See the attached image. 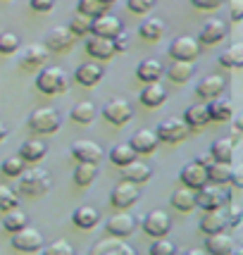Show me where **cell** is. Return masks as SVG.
<instances>
[{
    "mask_svg": "<svg viewBox=\"0 0 243 255\" xmlns=\"http://www.w3.org/2000/svg\"><path fill=\"white\" fill-rule=\"evenodd\" d=\"M53 186V179H50V172H45L41 167H33V169H24L19 174V193L22 196H29V198H38V196H45Z\"/></svg>",
    "mask_w": 243,
    "mask_h": 255,
    "instance_id": "1",
    "label": "cell"
},
{
    "mask_svg": "<svg viewBox=\"0 0 243 255\" xmlns=\"http://www.w3.org/2000/svg\"><path fill=\"white\" fill-rule=\"evenodd\" d=\"M36 89L41 93H45V96L65 93L69 89V77H67L65 69H60V67H45L36 77Z\"/></svg>",
    "mask_w": 243,
    "mask_h": 255,
    "instance_id": "2",
    "label": "cell"
},
{
    "mask_svg": "<svg viewBox=\"0 0 243 255\" xmlns=\"http://www.w3.org/2000/svg\"><path fill=\"white\" fill-rule=\"evenodd\" d=\"M232 203V193L224 189V184L208 181L203 189H198V208L200 210H222Z\"/></svg>",
    "mask_w": 243,
    "mask_h": 255,
    "instance_id": "3",
    "label": "cell"
},
{
    "mask_svg": "<svg viewBox=\"0 0 243 255\" xmlns=\"http://www.w3.org/2000/svg\"><path fill=\"white\" fill-rule=\"evenodd\" d=\"M157 136H160V141H165V143H179V141H184L191 131V127L184 117H167L162 122L157 124Z\"/></svg>",
    "mask_w": 243,
    "mask_h": 255,
    "instance_id": "4",
    "label": "cell"
},
{
    "mask_svg": "<svg viewBox=\"0 0 243 255\" xmlns=\"http://www.w3.org/2000/svg\"><path fill=\"white\" fill-rule=\"evenodd\" d=\"M29 127L36 133H53L60 129V112L55 108H38L29 115Z\"/></svg>",
    "mask_w": 243,
    "mask_h": 255,
    "instance_id": "5",
    "label": "cell"
},
{
    "mask_svg": "<svg viewBox=\"0 0 243 255\" xmlns=\"http://www.w3.org/2000/svg\"><path fill=\"white\" fill-rule=\"evenodd\" d=\"M12 248L22 251V253H38V251H43V234L26 224L24 229L12 234Z\"/></svg>",
    "mask_w": 243,
    "mask_h": 255,
    "instance_id": "6",
    "label": "cell"
},
{
    "mask_svg": "<svg viewBox=\"0 0 243 255\" xmlns=\"http://www.w3.org/2000/svg\"><path fill=\"white\" fill-rule=\"evenodd\" d=\"M141 227H143V232L148 234V236L162 239V236H167L169 229H172V217H169L165 210H150L148 215H143Z\"/></svg>",
    "mask_w": 243,
    "mask_h": 255,
    "instance_id": "7",
    "label": "cell"
},
{
    "mask_svg": "<svg viewBox=\"0 0 243 255\" xmlns=\"http://www.w3.org/2000/svg\"><path fill=\"white\" fill-rule=\"evenodd\" d=\"M179 179H181V184L188 186V189H203L210 179H208V165L203 162V160H193V162H188V165L181 167V172H179Z\"/></svg>",
    "mask_w": 243,
    "mask_h": 255,
    "instance_id": "8",
    "label": "cell"
},
{
    "mask_svg": "<svg viewBox=\"0 0 243 255\" xmlns=\"http://www.w3.org/2000/svg\"><path fill=\"white\" fill-rule=\"evenodd\" d=\"M138 196H141L138 184H133V181H129V179H124V181H120V184L112 189L110 203L117 208V210H124V208H131L133 203L138 200Z\"/></svg>",
    "mask_w": 243,
    "mask_h": 255,
    "instance_id": "9",
    "label": "cell"
},
{
    "mask_svg": "<svg viewBox=\"0 0 243 255\" xmlns=\"http://www.w3.org/2000/svg\"><path fill=\"white\" fill-rule=\"evenodd\" d=\"M169 55L172 60H196L200 55V41L193 36H177L169 43Z\"/></svg>",
    "mask_w": 243,
    "mask_h": 255,
    "instance_id": "10",
    "label": "cell"
},
{
    "mask_svg": "<svg viewBox=\"0 0 243 255\" xmlns=\"http://www.w3.org/2000/svg\"><path fill=\"white\" fill-rule=\"evenodd\" d=\"M131 115H133L131 105H129V100H124V98H115L110 103H105V108H103V117L110 124H117V127L129 122Z\"/></svg>",
    "mask_w": 243,
    "mask_h": 255,
    "instance_id": "11",
    "label": "cell"
},
{
    "mask_svg": "<svg viewBox=\"0 0 243 255\" xmlns=\"http://www.w3.org/2000/svg\"><path fill=\"white\" fill-rule=\"evenodd\" d=\"M86 53L96 60H110L117 50H115V38L108 36H98V33H91V38L86 41Z\"/></svg>",
    "mask_w": 243,
    "mask_h": 255,
    "instance_id": "12",
    "label": "cell"
},
{
    "mask_svg": "<svg viewBox=\"0 0 243 255\" xmlns=\"http://www.w3.org/2000/svg\"><path fill=\"white\" fill-rule=\"evenodd\" d=\"M74 43V33L69 26H55L53 31H48L45 36V45H48V50H53V53H65L69 50Z\"/></svg>",
    "mask_w": 243,
    "mask_h": 255,
    "instance_id": "13",
    "label": "cell"
},
{
    "mask_svg": "<svg viewBox=\"0 0 243 255\" xmlns=\"http://www.w3.org/2000/svg\"><path fill=\"white\" fill-rule=\"evenodd\" d=\"M224 36H227V24H224V19L212 17V19H208V22L203 24V29H200V33H198V41L203 45H215V43H220V41H224Z\"/></svg>",
    "mask_w": 243,
    "mask_h": 255,
    "instance_id": "14",
    "label": "cell"
},
{
    "mask_svg": "<svg viewBox=\"0 0 243 255\" xmlns=\"http://www.w3.org/2000/svg\"><path fill=\"white\" fill-rule=\"evenodd\" d=\"M93 255H133V248L129 244H124L120 236L112 239H100L96 246H91Z\"/></svg>",
    "mask_w": 243,
    "mask_h": 255,
    "instance_id": "15",
    "label": "cell"
},
{
    "mask_svg": "<svg viewBox=\"0 0 243 255\" xmlns=\"http://www.w3.org/2000/svg\"><path fill=\"white\" fill-rule=\"evenodd\" d=\"M122 31H124V29H122V19L115 17V14H110V12H105V14H100V17H93V29H91V33L115 38V36Z\"/></svg>",
    "mask_w": 243,
    "mask_h": 255,
    "instance_id": "16",
    "label": "cell"
},
{
    "mask_svg": "<svg viewBox=\"0 0 243 255\" xmlns=\"http://www.w3.org/2000/svg\"><path fill=\"white\" fill-rule=\"evenodd\" d=\"M224 86H227L224 77H220V74H210V77H203L198 81L196 93H198L203 100H212V98H220L222 93H224Z\"/></svg>",
    "mask_w": 243,
    "mask_h": 255,
    "instance_id": "17",
    "label": "cell"
},
{
    "mask_svg": "<svg viewBox=\"0 0 243 255\" xmlns=\"http://www.w3.org/2000/svg\"><path fill=\"white\" fill-rule=\"evenodd\" d=\"M105 229H108L110 236L124 239V236H131V232L136 229V220H133L131 215H126V212H120V215H112L110 220H108Z\"/></svg>",
    "mask_w": 243,
    "mask_h": 255,
    "instance_id": "18",
    "label": "cell"
},
{
    "mask_svg": "<svg viewBox=\"0 0 243 255\" xmlns=\"http://www.w3.org/2000/svg\"><path fill=\"white\" fill-rule=\"evenodd\" d=\"M72 155L77 157L79 162H96L98 165L103 160V148L96 141H77L72 145Z\"/></svg>",
    "mask_w": 243,
    "mask_h": 255,
    "instance_id": "19",
    "label": "cell"
},
{
    "mask_svg": "<svg viewBox=\"0 0 243 255\" xmlns=\"http://www.w3.org/2000/svg\"><path fill=\"white\" fill-rule=\"evenodd\" d=\"M48 55H50V50H48V45L45 43H31V45H26V48H24L22 65L26 67V69H36V67L45 65Z\"/></svg>",
    "mask_w": 243,
    "mask_h": 255,
    "instance_id": "20",
    "label": "cell"
},
{
    "mask_svg": "<svg viewBox=\"0 0 243 255\" xmlns=\"http://www.w3.org/2000/svg\"><path fill=\"white\" fill-rule=\"evenodd\" d=\"M162 74H165V67H162L160 60H155V57H148V60H143L141 65L136 67V77H138V81H143V84L160 81Z\"/></svg>",
    "mask_w": 243,
    "mask_h": 255,
    "instance_id": "21",
    "label": "cell"
},
{
    "mask_svg": "<svg viewBox=\"0 0 243 255\" xmlns=\"http://www.w3.org/2000/svg\"><path fill=\"white\" fill-rule=\"evenodd\" d=\"M200 232L203 234H217V232H224V227H227V215L220 210H203V217H200Z\"/></svg>",
    "mask_w": 243,
    "mask_h": 255,
    "instance_id": "22",
    "label": "cell"
},
{
    "mask_svg": "<svg viewBox=\"0 0 243 255\" xmlns=\"http://www.w3.org/2000/svg\"><path fill=\"white\" fill-rule=\"evenodd\" d=\"M160 143V136L153 129H138V131L131 136V145L136 153H153Z\"/></svg>",
    "mask_w": 243,
    "mask_h": 255,
    "instance_id": "23",
    "label": "cell"
},
{
    "mask_svg": "<svg viewBox=\"0 0 243 255\" xmlns=\"http://www.w3.org/2000/svg\"><path fill=\"white\" fill-rule=\"evenodd\" d=\"M184 120L188 122V127H191V129H203L205 124H210L212 117H210V110H208V103H196V105L186 108V112H184Z\"/></svg>",
    "mask_w": 243,
    "mask_h": 255,
    "instance_id": "24",
    "label": "cell"
},
{
    "mask_svg": "<svg viewBox=\"0 0 243 255\" xmlns=\"http://www.w3.org/2000/svg\"><path fill=\"white\" fill-rule=\"evenodd\" d=\"M205 248H208L212 255H229L236 251V241H234V236H229V234L217 232V234H210Z\"/></svg>",
    "mask_w": 243,
    "mask_h": 255,
    "instance_id": "25",
    "label": "cell"
},
{
    "mask_svg": "<svg viewBox=\"0 0 243 255\" xmlns=\"http://www.w3.org/2000/svg\"><path fill=\"white\" fill-rule=\"evenodd\" d=\"M172 205L177 208L179 212H188L198 205V191L188 189V186H181L172 193Z\"/></svg>",
    "mask_w": 243,
    "mask_h": 255,
    "instance_id": "26",
    "label": "cell"
},
{
    "mask_svg": "<svg viewBox=\"0 0 243 255\" xmlns=\"http://www.w3.org/2000/svg\"><path fill=\"white\" fill-rule=\"evenodd\" d=\"M103 67L96 65V62H86V65H79L77 72H74V79H77L81 86H96L100 79H103Z\"/></svg>",
    "mask_w": 243,
    "mask_h": 255,
    "instance_id": "27",
    "label": "cell"
},
{
    "mask_svg": "<svg viewBox=\"0 0 243 255\" xmlns=\"http://www.w3.org/2000/svg\"><path fill=\"white\" fill-rule=\"evenodd\" d=\"M165 100H167V91H165V86L157 84V81L145 84V89L141 91V103H143L145 108H160Z\"/></svg>",
    "mask_w": 243,
    "mask_h": 255,
    "instance_id": "28",
    "label": "cell"
},
{
    "mask_svg": "<svg viewBox=\"0 0 243 255\" xmlns=\"http://www.w3.org/2000/svg\"><path fill=\"white\" fill-rule=\"evenodd\" d=\"M72 222L77 224L79 229H93L96 224L100 222V212L93 208V205H81L74 210L72 215Z\"/></svg>",
    "mask_w": 243,
    "mask_h": 255,
    "instance_id": "29",
    "label": "cell"
},
{
    "mask_svg": "<svg viewBox=\"0 0 243 255\" xmlns=\"http://www.w3.org/2000/svg\"><path fill=\"white\" fill-rule=\"evenodd\" d=\"M232 162H220V160L208 162V179L212 184H232Z\"/></svg>",
    "mask_w": 243,
    "mask_h": 255,
    "instance_id": "30",
    "label": "cell"
},
{
    "mask_svg": "<svg viewBox=\"0 0 243 255\" xmlns=\"http://www.w3.org/2000/svg\"><path fill=\"white\" fill-rule=\"evenodd\" d=\"M208 110H210L212 122H229L234 117V105L227 98H212L208 103Z\"/></svg>",
    "mask_w": 243,
    "mask_h": 255,
    "instance_id": "31",
    "label": "cell"
},
{
    "mask_svg": "<svg viewBox=\"0 0 243 255\" xmlns=\"http://www.w3.org/2000/svg\"><path fill=\"white\" fill-rule=\"evenodd\" d=\"M122 169H124V179H129L133 184H145L150 179V174H153L150 165H145L141 160H133V162H129L126 167H122Z\"/></svg>",
    "mask_w": 243,
    "mask_h": 255,
    "instance_id": "32",
    "label": "cell"
},
{
    "mask_svg": "<svg viewBox=\"0 0 243 255\" xmlns=\"http://www.w3.org/2000/svg\"><path fill=\"white\" fill-rule=\"evenodd\" d=\"M193 72H196V65L191 60H174L169 65V69H167V77L172 81H177V84H184V81L193 77Z\"/></svg>",
    "mask_w": 243,
    "mask_h": 255,
    "instance_id": "33",
    "label": "cell"
},
{
    "mask_svg": "<svg viewBox=\"0 0 243 255\" xmlns=\"http://www.w3.org/2000/svg\"><path fill=\"white\" fill-rule=\"evenodd\" d=\"M138 33H141V38H145V41H160L165 36V22L160 17H148L138 26Z\"/></svg>",
    "mask_w": 243,
    "mask_h": 255,
    "instance_id": "34",
    "label": "cell"
},
{
    "mask_svg": "<svg viewBox=\"0 0 243 255\" xmlns=\"http://www.w3.org/2000/svg\"><path fill=\"white\" fill-rule=\"evenodd\" d=\"M45 153H48V145H45V141H38V138L24 141L22 148H19V155H22L26 162H36V160H43Z\"/></svg>",
    "mask_w": 243,
    "mask_h": 255,
    "instance_id": "35",
    "label": "cell"
},
{
    "mask_svg": "<svg viewBox=\"0 0 243 255\" xmlns=\"http://www.w3.org/2000/svg\"><path fill=\"white\" fill-rule=\"evenodd\" d=\"M210 157L220 162H232L234 160V138H217L210 145Z\"/></svg>",
    "mask_w": 243,
    "mask_h": 255,
    "instance_id": "36",
    "label": "cell"
},
{
    "mask_svg": "<svg viewBox=\"0 0 243 255\" xmlns=\"http://www.w3.org/2000/svg\"><path fill=\"white\" fill-rule=\"evenodd\" d=\"M98 177V165L96 162H79L74 169V184L77 186H91Z\"/></svg>",
    "mask_w": 243,
    "mask_h": 255,
    "instance_id": "37",
    "label": "cell"
},
{
    "mask_svg": "<svg viewBox=\"0 0 243 255\" xmlns=\"http://www.w3.org/2000/svg\"><path fill=\"white\" fill-rule=\"evenodd\" d=\"M136 150H133V145L131 143H120V145H115L110 150V160H112V165H117V167H126L129 162H133L136 160Z\"/></svg>",
    "mask_w": 243,
    "mask_h": 255,
    "instance_id": "38",
    "label": "cell"
},
{
    "mask_svg": "<svg viewBox=\"0 0 243 255\" xmlns=\"http://www.w3.org/2000/svg\"><path fill=\"white\" fill-rule=\"evenodd\" d=\"M26 222H29V217H26V212H22L19 208H12V210L5 212V217H2V227H5V232H19V229H24L26 227Z\"/></svg>",
    "mask_w": 243,
    "mask_h": 255,
    "instance_id": "39",
    "label": "cell"
},
{
    "mask_svg": "<svg viewBox=\"0 0 243 255\" xmlns=\"http://www.w3.org/2000/svg\"><path fill=\"white\" fill-rule=\"evenodd\" d=\"M220 65L229 67V69H239V67H243V43L229 45V48L220 55Z\"/></svg>",
    "mask_w": 243,
    "mask_h": 255,
    "instance_id": "40",
    "label": "cell"
},
{
    "mask_svg": "<svg viewBox=\"0 0 243 255\" xmlns=\"http://www.w3.org/2000/svg\"><path fill=\"white\" fill-rule=\"evenodd\" d=\"M72 120L79 124H91L93 120H96V105L91 103V100H81V103H77L74 108H72Z\"/></svg>",
    "mask_w": 243,
    "mask_h": 255,
    "instance_id": "41",
    "label": "cell"
},
{
    "mask_svg": "<svg viewBox=\"0 0 243 255\" xmlns=\"http://www.w3.org/2000/svg\"><path fill=\"white\" fill-rule=\"evenodd\" d=\"M69 29H72L74 36H89L91 29H93V17L86 14V12H77L69 22Z\"/></svg>",
    "mask_w": 243,
    "mask_h": 255,
    "instance_id": "42",
    "label": "cell"
},
{
    "mask_svg": "<svg viewBox=\"0 0 243 255\" xmlns=\"http://www.w3.org/2000/svg\"><path fill=\"white\" fill-rule=\"evenodd\" d=\"M24 160L22 155H12V157H7V160H2V165H0V169H2V174L5 177H19L24 172Z\"/></svg>",
    "mask_w": 243,
    "mask_h": 255,
    "instance_id": "43",
    "label": "cell"
},
{
    "mask_svg": "<svg viewBox=\"0 0 243 255\" xmlns=\"http://www.w3.org/2000/svg\"><path fill=\"white\" fill-rule=\"evenodd\" d=\"M108 2H103V0H79V12H86L91 17H100V14H105L108 12Z\"/></svg>",
    "mask_w": 243,
    "mask_h": 255,
    "instance_id": "44",
    "label": "cell"
},
{
    "mask_svg": "<svg viewBox=\"0 0 243 255\" xmlns=\"http://www.w3.org/2000/svg\"><path fill=\"white\" fill-rule=\"evenodd\" d=\"M19 50V36L12 31H2L0 33V53L2 55H12Z\"/></svg>",
    "mask_w": 243,
    "mask_h": 255,
    "instance_id": "45",
    "label": "cell"
},
{
    "mask_svg": "<svg viewBox=\"0 0 243 255\" xmlns=\"http://www.w3.org/2000/svg\"><path fill=\"white\" fill-rule=\"evenodd\" d=\"M19 205V198H17V193L10 189V186H2L0 184V210L7 212L12 208H17Z\"/></svg>",
    "mask_w": 243,
    "mask_h": 255,
    "instance_id": "46",
    "label": "cell"
},
{
    "mask_svg": "<svg viewBox=\"0 0 243 255\" xmlns=\"http://www.w3.org/2000/svg\"><path fill=\"white\" fill-rule=\"evenodd\" d=\"M224 215H227V227H241L243 224V208L241 205H236V203H227V210H224Z\"/></svg>",
    "mask_w": 243,
    "mask_h": 255,
    "instance_id": "47",
    "label": "cell"
},
{
    "mask_svg": "<svg viewBox=\"0 0 243 255\" xmlns=\"http://www.w3.org/2000/svg\"><path fill=\"white\" fill-rule=\"evenodd\" d=\"M179 248L172 241H167L165 236L162 239H155V244L150 246V255H174Z\"/></svg>",
    "mask_w": 243,
    "mask_h": 255,
    "instance_id": "48",
    "label": "cell"
},
{
    "mask_svg": "<svg viewBox=\"0 0 243 255\" xmlns=\"http://www.w3.org/2000/svg\"><path fill=\"white\" fill-rule=\"evenodd\" d=\"M43 253L45 255H72L74 248L67 244V241H55V244H50V246H43Z\"/></svg>",
    "mask_w": 243,
    "mask_h": 255,
    "instance_id": "49",
    "label": "cell"
},
{
    "mask_svg": "<svg viewBox=\"0 0 243 255\" xmlns=\"http://www.w3.org/2000/svg\"><path fill=\"white\" fill-rule=\"evenodd\" d=\"M155 0H129L126 2V7L133 12V14H148V12L153 10Z\"/></svg>",
    "mask_w": 243,
    "mask_h": 255,
    "instance_id": "50",
    "label": "cell"
},
{
    "mask_svg": "<svg viewBox=\"0 0 243 255\" xmlns=\"http://www.w3.org/2000/svg\"><path fill=\"white\" fill-rule=\"evenodd\" d=\"M229 17L232 22H243V0H229Z\"/></svg>",
    "mask_w": 243,
    "mask_h": 255,
    "instance_id": "51",
    "label": "cell"
},
{
    "mask_svg": "<svg viewBox=\"0 0 243 255\" xmlns=\"http://www.w3.org/2000/svg\"><path fill=\"white\" fill-rule=\"evenodd\" d=\"M222 2L224 0H191V5L198 10H217V7H222Z\"/></svg>",
    "mask_w": 243,
    "mask_h": 255,
    "instance_id": "52",
    "label": "cell"
},
{
    "mask_svg": "<svg viewBox=\"0 0 243 255\" xmlns=\"http://www.w3.org/2000/svg\"><path fill=\"white\" fill-rule=\"evenodd\" d=\"M115 50H117V53H124V50H129V36H126L124 31L115 36Z\"/></svg>",
    "mask_w": 243,
    "mask_h": 255,
    "instance_id": "53",
    "label": "cell"
},
{
    "mask_svg": "<svg viewBox=\"0 0 243 255\" xmlns=\"http://www.w3.org/2000/svg\"><path fill=\"white\" fill-rule=\"evenodd\" d=\"M55 5V0H31V7L36 12H50Z\"/></svg>",
    "mask_w": 243,
    "mask_h": 255,
    "instance_id": "54",
    "label": "cell"
},
{
    "mask_svg": "<svg viewBox=\"0 0 243 255\" xmlns=\"http://www.w3.org/2000/svg\"><path fill=\"white\" fill-rule=\"evenodd\" d=\"M232 184L236 186V189H243V165L234 167V172H232Z\"/></svg>",
    "mask_w": 243,
    "mask_h": 255,
    "instance_id": "55",
    "label": "cell"
},
{
    "mask_svg": "<svg viewBox=\"0 0 243 255\" xmlns=\"http://www.w3.org/2000/svg\"><path fill=\"white\" fill-rule=\"evenodd\" d=\"M234 127H236V131H243V112H241V115H236V122H234Z\"/></svg>",
    "mask_w": 243,
    "mask_h": 255,
    "instance_id": "56",
    "label": "cell"
},
{
    "mask_svg": "<svg viewBox=\"0 0 243 255\" xmlns=\"http://www.w3.org/2000/svg\"><path fill=\"white\" fill-rule=\"evenodd\" d=\"M7 136V127H5V122H0V141Z\"/></svg>",
    "mask_w": 243,
    "mask_h": 255,
    "instance_id": "57",
    "label": "cell"
},
{
    "mask_svg": "<svg viewBox=\"0 0 243 255\" xmlns=\"http://www.w3.org/2000/svg\"><path fill=\"white\" fill-rule=\"evenodd\" d=\"M188 253H191V255H200V253H205V251H203V248H191Z\"/></svg>",
    "mask_w": 243,
    "mask_h": 255,
    "instance_id": "58",
    "label": "cell"
},
{
    "mask_svg": "<svg viewBox=\"0 0 243 255\" xmlns=\"http://www.w3.org/2000/svg\"><path fill=\"white\" fill-rule=\"evenodd\" d=\"M234 253H243V246H241V248H236V251H234Z\"/></svg>",
    "mask_w": 243,
    "mask_h": 255,
    "instance_id": "59",
    "label": "cell"
},
{
    "mask_svg": "<svg viewBox=\"0 0 243 255\" xmlns=\"http://www.w3.org/2000/svg\"><path fill=\"white\" fill-rule=\"evenodd\" d=\"M103 2H108V5H112V2H115V0H103Z\"/></svg>",
    "mask_w": 243,
    "mask_h": 255,
    "instance_id": "60",
    "label": "cell"
}]
</instances>
